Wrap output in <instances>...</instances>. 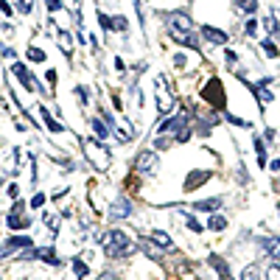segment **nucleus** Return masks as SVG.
Masks as SVG:
<instances>
[{
  "label": "nucleus",
  "mask_w": 280,
  "mask_h": 280,
  "mask_svg": "<svg viewBox=\"0 0 280 280\" xmlns=\"http://www.w3.org/2000/svg\"><path fill=\"white\" fill-rule=\"evenodd\" d=\"M260 48H264V54L269 56V59H278V56H280V48L274 45V40H264V42H260Z\"/></svg>",
  "instance_id": "nucleus-26"
},
{
  "label": "nucleus",
  "mask_w": 280,
  "mask_h": 280,
  "mask_svg": "<svg viewBox=\"0 0 280 280\" xmlns=\"http://www.w3.org/2000/svg\"><path fill=\"white\" fill-rule=\"evenodd\" d=\"M8 196H12V199H17V196H20V188H17V185H8Z\"/></svg>",
  "instance_id": "nucleus-41"
},
{
  "label": "nucleus",
  "mask_w": 280,
  "mask_h": 280,
  "mask_svg": "<svg viewBox=\"0 0 280 280\" xmlns=\"http://www.w3.org/2000/svg\"><path fill=\"white\" fill-rule=\"evenodd\" d=\"M166 26H168V36H171L176 45L190 48V50L199 48V42H196V36H194V17H190L188 12L166 14Z\"/></svg>",
  "instance_id": "nucleus-1"
},
{
  "label": "nucleus",
  "mask_w": 280,
  "mask_h": 280,
  "mask_svg": "<svg viewBox=\"0 0 280 280\" xmlns=\"http://www.w3.org/2000/svg\"><path fill=\"white\" fill-rule=\"evenodd\" d=\"M236 8L238 12H246V14H255L258 12V0H236Z\"/></svg>",
  "instance_id": "nucleus-25"
},
{
  "label": "nucleus",
  "mask_w": 280,
  "mask_h": 280,
  "mask_svg": "<svg viewBox=\"0 0 280 280\" xmlns=\"http://www.w3.org/2000/svg\"><path fill=\"white\" fill-rule=\"evenodd\" d=\"M154 168H157V152L143 148V152L138 154V160H134V171H138V174H154Z\"/></svg>",
  "instance_id": "nucleus-9"
},
{
  "label": "nucleus",
  "mask_w": 280,
  "mask_h": 280,
  "mask_svg": "<svg viewBox=\"0 0 280 280\" xmlns=\"http://www.w3.org/2000/svg\"><path fill=\"white\" fill-rule=\"evenodd\" d=\"M98 22H101V28H104V31H112V17H106L101 8H98Z\"/></svg>",
  "instance_id": "nucleus-34"
},
{
  "label": "nucleus",
  "mask_w": 280,
  "mask_h": 280,
  "mask_svg": "<svg viewBox=\"0 0 280 280\" xmlns=\"http://www.w3.org/2000/svg\"><path fill=\"white\" fill-rule=\"evenodd\" d=\"M227 62H230V64H236V62H238V56L232 54V50H227Z\"/></svg>",
  "instance_id": "nucleus-45"
},
{
  "label": "nucleus",
  "mask_w": 280,
  "mask_h": 280,
  "mask_svg": "<svg viewBox=\"0 0 280 280\" xmlns=\"http://www.w3.org/2000/svg\"><path fill=\"white\" fill-rule=\"evenodd\" d=\"M78 143H82V148H84V157H87L98 171H106V168L112 166V154H110V148H106V146H101V140L78 138Z\"/></svg>",
  "instance_id": "nucleus-3"
},
{
  "label": "nucleus",
  "mask_w": 280,
  "mask_h": 280,
  "mask_svg": "<svg viewBox=\"0 0 280 280\" xmlns=\"http://www.w3.org/2000/svg\"><path fill=\"white\" fill-rule=\"evenodd\" d=\"M48 8H50V12H56V8H62V0H48Z\"/></svg>",
  "instance_id": "nucleus-40"
},
{
  "label": "nucleus",
  "mask_w": 280,
  "mask_h": 280,
  "mask_svg": "<svg viewBox=\"0 0 280 280\" xmlns=\"http://www.w3.org/2000/svg\"><path fill=\"white\" fill-rule=\"evenodd\" d=\"M0 12L6 14V17H12V6H8V0H0Z\"/></svg>",
  "instance_id": "nucleus-39"
},
{
  "label": "nucleus",
  "mask_w": 280,
  "mask_h": 280,
  "mask_svg": "<svg viewBox=\"0 0 280 280\" xmlns=\"http://www.w3.org/2000/svg\"><path fill=\"white\" fill-rule=\"evenodd\" d=\"M246 34H250V36L258 34V20H246Z\"/></svg>",
  "instance_id": "nucleus-36"
},
{
  "label": "nucleus",
  "mask_w": 280,
  "mask_h": 280,
  "mask_svg": "<svg viewBox=\"0 0 280 280\" xmlns=\"http://www.w3.org/2000/svg\"><path fill=\"white\" fill-rule=\"evenodd\" d=\"M73 274H76L78 280H84V278H87V274H90V269H87V264H84V260L73 258Z\"/></svg>",
  "instance_id": "nucleus-27"
},
{
  "label": "nucleus",
  "mask_w": 280,
  "mask_h": 280,
  "mask_svg": "<svg viewBox=\"0 0 280 280\" xmlns=\"http://www.w3.org/2000/svg\"><path fill=\"white\" fill-rule=\"evenodd\" d=\"M56 36H59V48H62V54H64V56H70V54H73V40H70V34H68V31H59Z\"/></svg>",
  "instance_id": "nucleus-23"
},
{
  "label": "nucleus",
  "mask_w": 280,
  "mask_h": 280,
  "mask_svg": "<svg viewBox=\"0 0 280 280\" xmlns=\"http://www.w3.org/2000/svg\"><path fill=\"white\" fill-rule=\"evenodd\" d=\"M202 36L210 42V45H227V34L218 31V28H213V26H204L202 28Z\"/></svg>",
  "instance_id": "nucleus-14"
},
{
  "label": "nucleus",
  "mask_w": 280,
  "mask_h": 280,
  "mask_svg": "<svg viewBox=\"0 0 280 280\" xmlns=\"http://www.w3.org/2000/svg\"><path fill=\"white\" fill-rule=\"evenodd\" d=\"M17 8H20V14H31L34 12V0H17Z\"/></svg>",
  "instance_id": "nucleus-33"
},
{
  "label": "nucleus",
  "mask_w": 280,
  "mask_h": 280,
  "mask_svg": "<svg viewBox=\"0 0 280 280\" xmlns=\"http://www.w3.org/2000/svg\"><path fill=\"white\" fill-rule=\"evenodd\" d=\"M255 154H258V168H266L269 166V160H266V146H264V140L255 134Z\"/></svg>",
  "instance_id": "nucleus-21"
},
{
  "label": "nucleus",
  "mask_w": 280,
  "mask_h": 280,
  "mask_svg": "<svg viewBox=\"0 0 280 280\" xmlns=\"http://www.w3.org/2000/svg\"><path fill=\"white\" fill-rule=\"evenodd\" d=\"M40 115H42V120H45V126H48V129H50V132H54V134H64V132H68V129H64V126L59 124V120H56L54 115H50V112L45 110V106H40Z\"/></svg>",
  "instance_id": "nucleus-15"
},
{
  "label": "nucleus",
  "mask_w": 280,
  "mask_h": 280,
  "mask_svg": "<svg viewBox=\"0 0 280 280\" xmlns=\"http://www.w3.org/2000/svg\"><path fill=\"white\" fill-rule=\"evenodd\" d=\"M202 98L208 101L210 106H216V110H224V106H227V92H224V84L218 82L216 76L204 82V87H202Z\"/></svg>",
  "instance_id": "nucleus-4"
},
{
  "label": "nucleus",
  "mask_w": 280,
  "mask_h": 280,
  "mask_svg": "<svg viewBox=\"0 0 280 280\" xmlns=\"http://www.w3.org/2000/svg\"><path fill=\"white\" fill-rule=\"evenodd\" d=\"M210 176H213L210 171H190V174H188V180H185V185H182V188H185V190H196V188H202V185L210 180Z\"/></svg>",
  "instance_id": "nucleus-12"
},
{
  "label": "nucleus",
  "mask_w": 280,
  "mask_h": 280,
  "mask_svg": "<svg viewBox=\"0 0 280 280\" xmlns=\"http://www.w3.org/2000/svg\"><path fill=\"white\" fill-rule=\"evenodd\" d=\"M134 3H138V6H140V0H134Z\"/></svg>",
  "instance_id": "nucleus-48"
},
{
  "label": "nucleus",
  "mask_w": 280,
  "mask_h": 280,
  "mask_svg": "<svg viewBox=\"0 0 280 280\" xmlns=\"http://www.w3.org/2000/svg\"><path fill=\"white\" fill-rule=\"evenodd\" d=\"M174 64H180V68H185V56H182V54H176V56H174Z\"/></svg>",
  "instance_id": "nucleus-43"
},
{
  "label": "nucleus",
  "mask_w": 280,
  "mask_h": 280,
  "mask_svg": "<svg viewBox=\"0 0 280 280\" xmlns=\"http://www.w3.org/2000/svg\"><path fill=\"white\" fill-rule=\"evenodd\" d=\"M115 68H118V70H126V64H124V59H120V56H115Z\"/></svg>",
  "instance_id": "nucleus-46"
},
{
  "label": "nucleus",
  "mask_w": 280,
  "mask_h": 280,
  "mask_svg": "<svg viewBox=\"0 0 280 280\" xmlns=\"http://www.w3.org/2000/svg\"><path fill=\"white\" fill-rule=\"evenodd\" d=\"M266 280H280V264H272L266 269Z\"/></svg>",
  "instance_id": "nucleus-35"
},
{
  "label": "nucleus",
  "mask_w": 280,
  "mask_h": 280,
  "mask_svg": "<svg viewBox=\"0 0 280 280\" xmlns=\"http://www.w3.org/2000/svg\"><path fill=\"white\" fill-rule=\"evenodd\" d=\"M90 126L96 129L98 140H106V138H110V124H101V118H92V120H90Z\"/></svg>",
  "instance_id": "nucleus-24"
},
{
  "label": "nucleus",
  "mask_w": 280,
  "mask_h": 280,
  "mask_svg": "<svg viewBox=\"0 0 280 280\" xmlns=\"http://www.w3.org/2000/svg\"><path fill=\"white\" fill-rule=\"evenodd\" d=\"M208 230H213V232L227 230V218H224V216H213V213H210V218H208Z\"/></svg>",
  "instance_id": "nucleus-22"
},
{
  "label": "nucleus",
  "mask_w": 280,
  "mask_h": 280,
  "mask_svg": "<svg viewBox=\"0 0 280 280\" xmlns=\"http://www.w3.org/2000/svg\"><path fill=\"white\" fill-rule=\"evenodd\" d=\"M45 224H48L50 232H59V216H50V213H45Z\"/></svg>",
  "instance_id": "nucleus-32"
},
{
  "label": "nucleus",
  "mask_w": 280,
  "mask_h": 280,
  "mask_svg": "<svg viewBox=\"0 0 280 280\" xmlns=\"http://www.w3.org/2000/svg\"><path fill=\"white\" fill-rule=\"evenodd\" d=\"M138 246H140L143 252H146V255H148L152 260H162V255H166V250H162V246L157 244V241H152L148 236L140 238V244H138Z\"/></svg>",
  "instance_id": "nucleus-11"
},
{
  "label": "nucleus",
  "mask_w": 280,
  "mask_h": 280,
  "mask_svg": "<svg viewBox=\"0 0 280 280\" xmlns=\"http://www.w3.org/2000/svg\"><path fill=\"white\" fill-rule=\"evenodd\" d=\"M208 264L213 266V269H216V272H218V278H222V280H227V278H230V266L224 264V260L218 258V255H210V258H208Z\"/></svg>",
  "instance_id": "nucleus-19"
},
{
  "label": "nucleus",
  "mask_w": 280,
  "mask_h": 280,
  "mask_svg": "<svg viewBox=\"0 0 280 280\" xmlns=\"http://www.w3.org/2000/svg\"><path fill=\"white\" fill-rule=\"evenodd\" d=\"M222 196H213V199H199V202H194V210H208V213H216L218 208H222Z\"/></svg>",
  "instance_id": "nucleus-17"
},
{
  "label": "nucleus",
  "mask_w": 280,
  "mask_h": 280,
  "mask_svg": "<svg viewBox=\"0 0 280 280\" xmlns=\"http://www.w3.org/2000/svg\"><path fill=\"white\" fill-rule=\"evenodd\" d=\"M154 87H157V112H160L162 118H166L168 112L174 110V96H171V90H168V82L166 76H157V82H154Z\"/></svg>",
  "instance_id": "nucleus-5"
},
{
  "label": "nucleus",
  "mask_w": 280,
  "mask_h": 280,
  "mask_svg": "<svg viewBox=\"0 0 280 280\" xmlns=\"http://www.w3.org/2000/svg\"><path fill=\"white\" fill-rule=\"evenodd\" d=\"M269 168H272V171H280V160H272V162H269Z\"/></svg>",
  "instance_id": "nucleus-47"
},
{
  "label": "nucleus",
  "mask_w": 280,
  "mask_h": 280,
  "mask_svg": "<svg viewBox=\"0 0 280 280\" xmlns=\"http://www.w3.org/2000/svg\"><path fill=\"white\" fill-rule=\"evenodd\" d=\"M185 227H188V230H194V232H202V230H204V224H199L194 216H190V213L185 216Z\"/></svg>",
  "instance_id": "nucleus-30"
},
{
  "label": "nucleus",
  "mask_w": 280,
  "mask_h": 280,
  "mask_svg": "<svg viewBox=\"0 0 280 280\" xmlns=\"http://www.w3.org/2000/svg\"><path fill=\"white\" fill-rule=\"evenodd\" d=\"M264 138H266V140H269V143H272V140H274V138H278V134H274V129H266V134H264Z\"/></svg>",
  "instance_id": "nucleus-44"
},
{
  "label": "nucleus",
  "mask_w": 280,
  "mask_h": 280,
  "mask_svg": "<svg viewBox=\"0 0 280 280\" xmlns=\"http://www.w3.org/2000/svg\"><path fill=\"white\" fill-rule=\"evenodd\" d=\"M110 216L115 218V222H118V218H126V216H132V202H129V199H115V202H112V210H110Z\"/></svg>",
  "instance_id": "nucleus-13"
},
{
  "label": "nucleus",
  "mask_w": 280,
  "mask_h": 280,
  "mask_svg": "<svg viewBox=\"0 0 280 280\" xmlns=\"http://www.w3.org/2000/svg\"><path fill=\"white\" fill-rule=\"evenodd\" d=\"M45 78H48L50 84H56V82H59V76H56V70H48V76H45Z\"/></svg>",
  "instance_id": "nucleus-42"
},
{
  "label": "nucleus",
  "mask_w": 280,
  "mask_h": 280,
  "mask_svg": "<svg viewBox=\"0 0 280 280\" xmlns=\"http://www.w3.org/2000/svg\"><path fill=\"white\" fill-rule=\"evenodd\" d=\"M98 244H101V250H104L106 258L118 260V258H129L134 250H138V244H134L132 238L126 236L124 230H106L98 236Z\"/></svg>",
  "instance_id": "nucleus-2"
},
{
  "label": "nucleus",
  "mask_w": 280,
  "mask_h": 280,
  "mask_svg": "<svg viewBox=\"0 0 280 280\" xmlns=\"http://www.w3.org/2000/svg\"><path fill=\"white\" fill-rule=\"evenodd\" d=\"M22 258H34V260H45V264H50V266H62V258L56 255V250L54 246H40V250H26L22 252Z\"/></svg>",
  "instance_id": "nucleus-8"
},
{
  "label": "nucleus",
  "mask_w": 280,
  "mask_h": 280,
  "mask_svg": "<svg viewBox=\"0 0 280 280\" xmlns=\"http://www.w3.org/2000/svg\"><path fill=\"white\" fill-rule=\"evenodd\" d=\"M241 280H260V274H258V266H246L244 272H241Z\"/></svg>",
  "instance_id": "nucleus-29"
},
{
  "label": "nucleus",
  "mask_w": 280,
  "mask_h": 280,
  "mask_svg": "<svg viewBox=\"0 0 280 280\" xmlns=\"http://www.w3.org/2000/svg\"><path fill=\"white\" fill-rule=\"evenodd\" d=\"M28 59H31V62H45V50L31 45V48H28Z\"/></svg>",
  "instance_id": "nucleus-28"
},
{
  "label": "nucleus",
  "mask_w": 280,
  "mask_h": 280,
  "mask_svg": "<svg viewBox=\"0 0 280 280\" xmlns=\"http://www.w3.org/2000/svg\"><path fill=\"white\" fill-rule=\"evenodd\" d=\"M26 246H34V241L28 236H12L6 244L0 246V258H6V255H14L17 250H26Z\"/></svg>",
  "instance_id": "nucleus-10"
},
{
  "label": "nucleus",
  "mask_w": 280,
  "mask_h": 280,
  "mask_svg": "<svg viewBox=\"0 0 280 280\" xmlns=\"http://www.w3.org/2000/svg\"><path fill=\"white\" fill-rule=\"evenodd\" d=\"M126 28H129L126 17H112V31H124V34H126Z\"/></svg>",
  "instance_id": "nucleus-31"
},
{
  "label": "nucleus",
  "mask_w": 280,
  "mask_h": 280,
  "mask_svg": "<svg viewBox=\"0 0 280 280\" xmlns=\"http://www.w3.org/2000/svg\"><path fill=\"white\" fill-rule=\"evenodd\" d=\"M258 246L266 255H280V238H258Z\"/></svg>",
  "instance_id": "nucleus-18"
},
{
  "label": "nucleus",
  "mask_w": 280,
  "mask_h": 280,
  "mask_svg": "<svg viewBox=\"0 0 280 280\" xmlns=\"http://www.w3.org/2000/svg\"><path fill=\"white\" fill-rule=\"evenodd\" d=\"M45 204V194H34V199H31V208H42Z\"/></svg>",
  "instance_id": "nucleus-38"
},
{
  "label": "nucleus",
  "mask_w": 280,
  "mask_h": 280,
  "mask_svg": "<svg viewBox=\"0 0 280 280\" xmlns=\"http://www.w3.org/2000/svg\"><path fill=\"white\" fill-rule=\"evenodd\" d=\"M115 134H118V140L120 143H129V140L134 138V129H132V124H115Z\"/></svg>",
  "instance_id": "nucleus-20"
},
{
  "label": "nucleus",
  "mask_w": 280,
  "mask_h": 280,
  "mask_svg": "<svg viewBox=\"0 0 280 280\" xmlns=\"http://www.w3.org/2000/svg\"><path fill=\"white\" fill-rule=\"evenodd\" d=\"M6 227L8 230H26V227H31V222L26 218V204L22 202L12 204V210H8V216H6Z\"/></svg>",
  "instance_id": "nucleus-7"
},
{
  "label": "nucleus",
  "mask_w": 280,
  "mask_h": 280,
  "mask_svg": "<svg viewBox=\"0 0 280 280\" xmlns=\"http://www.w3.org/2000/svg\"><path fill=\"white\" fill-rule=\"evenodd\" d=\"M227 280H232V278H227Z\"/></svg>",
  "instance_id": "nucleus-49"
},
{
  "label": "nucleus",
  "mask_w": 280,
  "mask_h": 280,
  "mask_svg": "<svg viewBox=\"0 0 280 280\" xmlns=\"http://www.w3.org/2000/svg\"><path fill=\"white\" fill-rule=\"evenodd\" d=\"M148 238H152V241H157V244H160L166 252L174 250V238L168 236V232H162V230H152V232H148Z\"/></svg>",
  "instance_id": "nucleus-16"
},
{
  "label": "nucleus",
  "mask_w": 280,
  "mask_h": 280,
  "mask_svg": "<svg viewBox=\"0 0 280 280\" xmlns=\"http://www.w3.org/2000/svg\"><path fill=\"white\" fill-rule=\"evenodd\" d=\"M76 96H78V101H82V104H87V101H90V96H87V87H76Z\"/></svg>",
  "instance_id": "nucleus-37"
},
{
  "label": "nucleus",
  "mask_w": 280,
  "mask_h": 280,
  "mask_svg": "<svg viewBox=\"0 0 280 280\" xmlns=\"http://www.w3.org/2000/svg\"><path fill=\"white\" fill-rule=\"evenodd\" d=\"M12 73L20 78L22 84H26V90H31V92H48V90H45V87L40 84V78H36L22 62H14V64H12Z\"/></svg>",
  "instance_id": "nucleus-6"
}]
</instances>
